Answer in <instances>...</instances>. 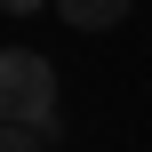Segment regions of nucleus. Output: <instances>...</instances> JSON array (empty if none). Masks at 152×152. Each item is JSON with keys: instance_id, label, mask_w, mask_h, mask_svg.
Returning <instances> with one entry per match:
<instances>
[{"instance_id": "1", "label": "nucleus", "mask_w": 152, "mask_h": 152, "mask_svg": "<svg viewBox=\"0 0 152 152\" xmlns=\"http://www.w3.org/2000/svg\"><path fill=\"white\" fill-rule=\"evenodd\" d=\"M48 112H56V72H48V56H32V48H0V120L40 128Z\"/></svg>"}, {"instance_id": "4", "label": "nucleus", "mask_w": 152, "mask_h": 152, "mask_svg": "<svg viewBox=\"0 0 152 152\" xmlns=\"http://www.w3.org/2000/svg\"><path fill=\"white\" fill-rule=\"evenodd\" d=\"M8 16H32V8H56V0H0Z\"/></svg>"}, {"instance_id": "2", "label": "nucleus", "mask_w": 152, "mask_h": 152, "mask_svg": "<svg viewBox=\"0 0 152 152\" xmlns=\"http://www.w3.org/2000/svg\"><path fill=\"white\" fill-rule=\"evenodd\" d=\"M56 16H64L72 32H104V24L128 16V0H56Z\"/></svg>"}, {"instance_id": "3", "label": "nucleus", "mask_w": 152, "mask_h": 152, "mask_svg": "<svg viewBox=\"0 0 152 152\" xmlns=\"http://www.w3.org/2000/svg\"><path fill=\"white\" fill-rule=\"evenodd\" d=\"M0 152H48L40 128H16V120H0Z\"/></svg>"}]
</instances>
